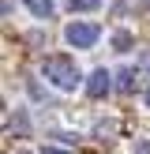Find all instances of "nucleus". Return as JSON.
<instances>
[{"label": "nucleus", "mask_w": 150, "mask_h": 154, "mask_svg": "<svg viewBox=\"0 0 150 154\" xmlns=\"http://www.w3.org/2000/svg\"><path fill=\"white\" fill-rule=\"evenodd\" d=\"M41 75L52 87H60V90H75L82 83V75H79V68H75L71 57H45L41 60Z\"/></svg>", "instance_id": "nucleus-1"}, {"label": "nucleus", "mask_w": 150, "mask_h": 154, "mask_svg": "<svg viewBox=\"0 0 150 154\" xmlns=\"http://www.w3.org/2000/svg\"><path fill=\"white\" fill-rule=\"evenodd\" d=\"M64 38H68V45H75V49H90V45L101 38V30H98L94 23H71V26L64 30Z\"/></svg>", "instance_id": "nucleus-2"}, {"label": "nucleus", "mask_w": 150, "mask_h": 154, "mask_svg": "<svg viewBox=\"0 0 150 154\" xmlns=\"http://www.w3.org/2000/svg\"><path fill=\"white\" fill-rule=\"evenodd\" d=\"M109 87H112V75L105 72V68L90 72V79H86V94H90V98H105V94H109Z\"/></svg>", "instance_id": "nucleus-3"}, {"label": "nucleus", "mask_w": 150, "mask_h": 154, "mask_svg": "<svg viewBox=\"0 0 150 154\" xmlns=\"http://www.w3.org/2000/svg\"><path fill=\"white\" fill-rule=\"evenodd\" d=\"M26 8L38 19H52V0H26Z\"/></svg>", "instance_id": "nucleus-4"}, {"label": "nucleus", "mask_w": 150, "mask_h": 154, "mask_svg": "<svg viewBox=\"0 0 150 154\" xmlns=\"http://www.w3.org/2000/svg\"><path fill=\"white\" fill-rule=\"evenodd\" d=\"M116 90H124V94L135 90V72H131V68H124V72L116 75Z\"/></svg>", "instance_id": "nucleus-5"}, {"label": "nucleus", "mask_w": 150, "mask_h": 154, "mask_svg": "<svg viewBox=\"0 0 150 154\" xmlns=\"http://www.w3.org/2000/svg\"><path fill=\"white\" fill-rule=\"evenodd\" d=\"M131 42H135V38L128 34V30H116V34H112V45H116V53H128V49H131Z\"/></svg>", "instance_id": "nucleus-6"}, {"label": "nucleus", "mask_w": 150, "mask_h": 154, "mask_svg": "<svg viewBox=\"0 0 150 154\" xmlns=\"http://www.w3.org/2000/svg\"><path fill=\"white\" fill-rule=\"evenodd\" d=\"M68 4H71V11H94L101 0H68Z\"/></svg>", "instance_id": "nucleus-7"}, {"label": "nucleus", "mask_w": 150, "mask_h": 154, "mask_svg": "<svg viewBox=\"0 0 150 154\" xmlns=\"http://www.w3.org/2000/svg\"><path fill=\"white\" fill-rule=\"evenodd\" d=\"M112 132H116V124H98V135H101V139H105V135H112Z\"/></svg>", "instance_id": "nucleus-8"}, {"label": "nucleus", "mask_w": 150, "mask_h": 154, "mask_svg": "<svg viewBox=\"0 0 150 154\" xmlns=\"http://www.w3.org/2000/svg\"><path fill=\"white\" fill-rule=\"evenodd\" d=\"M135 150H139V154H150V143L146 139H135Z\"/></svg>", "instance_id": "nucleus-9"}, {"label": "nucleus", "mask_w": 150, "mask_h": 154, "mask_svg": "<svg viewBox=\"0 0 150 154\" xmlns=\"http://www.w3.org/2000/svg\"><path fill=\"white\" fill-rule=\"evenodd\" d=\"M139 68H142V72H150V53H142V57H139Z\"/></svg>", "instance_id": "nucleus-10"}, {"label": "nucleus", "mask_w": 150, "mask_h": 154, "mask_svg": "<svg viewBox=\"0 0 150 154\" xmlns=\"http://www.w3.org/2000/svg\"><path fill=\"white\" fill-rule=\"evenodd\" d=\"M41 154H71V150H60V147H45Z\"/></svg>", "instance_id": "nucleus-11"}, {"label": "nucleus", "mask_w": 150, "mask_h": 154, "mask_svg": "<svg viewBox=\"0 0 150 154\" xmlns=\"http://www.w3.org/2000/svg\"><path fill=\"white\" fill-rule=\"evenodd\" d=\"M15 154H30V150H15Z\"/></svg>", "instance_id": "nucleus-12"}, {"label": "nucleus", "mask_w": 150, "mask_h": 154, "mask_svg": "<svg viewBox=\"0 0 150 154\" xmlns=\"http://www.w3.org/2000/svg\"><path fill=\"white\" fill-rule=\"evenodd\" d=\"M146 105H150V90H146Z\"/></svg>", "instance_id": "nucleus-13"}, {"label": "nucleus", "mask_w": 150, "mask_h": 154, "mask_svg": "<svg viewBox=\"0 0 150 154\" xmlns=\"http://www.w3.org/2000/svg\"><path fill=\"white\" fill-rule=\"evenodd\" d=\"M146 8H150V0H146Z\"/></svg>", "instance_id": "nucleus-14"}]
</instances>
